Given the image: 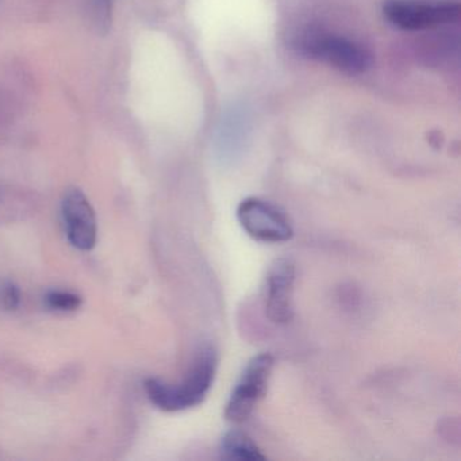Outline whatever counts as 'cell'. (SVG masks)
<instances>
[{
	"instance_id": "obj_1",
	"label": "cell",
	"mask_w": 461,
	"mask_h": 461,
	"mask_svg": "<svg viewBox=\"0 0 461 461\" xmlns=\"http://www.w3.org/2000/svg\"><path fill=\"white\" fill-rule=\"evenodd\" d=\"M218 355L212 345L202 348L185 379L168 384L158 379H148L145 391L156 407L164 411H182L199 406L212 390L217 374Z\"/></svg>"
},
{
	"instance_id": "obj_2",
	"label": "cell",
	"mask_w": 461,
	"mask_h": 461,
	"mask_svg": "<svg viewBox=\"0 0 461 461\" xmlns=\"http://www.w3.org/2000/svg\"><path fill=\"white\" fill-rule=\"evenodd\" d=\"M299 48L309 58L347 75L366 74L372 66V56L366 48L339 34L307 32L299 40Z\"/></svg>"
},
{
	"instance_id": "obj_3",
	"label": "cell",
	"mask_w": 461,
	"mask_h": 461,
	"mask_svg": "<svg viewBox=\"0 0 461 461\" xmlns=\"http://www.w3.org/2000/svg\"><path fill=\"white\" fill-rule=\"evenodd\" d=\"M383 15L391 25L402 31H429L457 23L461 7L457 2L387 0L383 5Z\"/></svg>"
},
{
	"instance_id": "obj_4",
	"label": "cell",
	"mask_w": 461,
	"mask_h": 461,
	"mask_svg": "<svg viewBox=\"0 0 461 461\" xmlns=\"http://www.w3.org/2000/svg\"><path fill=\"white\" fill-rule=\"evenodd\" d=\"M275 360L269 353L255 356L242 372L226 404L225 418L233 423H242L252 415L256 404L266 396Z\"/></svg>"
},
{
	"instance_id": "obj_5",
	"label": "cell",
	"mask_w": 461,
	"mask_h": 461,
	"mask_svg": "<svg viewBox=\"0 0 461 461\" xmlns=\"http://www.w3.org/2000/svg\"><path fill=\"white\" fill-rule=\"evenodd\" d=\"M237 220L252 239L279 244L293 239L294 230L288 218L269 202L247 198L237 207Z\"/></svg>"
},
{
	"instance_id": "obj_6",
	"label": "cell",
	"mask_w": 461,
	"mask_h": 461,
	"mask_svg": "<svg viewBox=\"0 0 461 461\" xmlns=\"http://www.w3.org/2000/svg\"><path fill=\"white\" fill-rule=\"evenodd\" d=\"M64 228L69 242L77 249L90 250L98 237L95 212L80 190H69L61 203Z\"/></svg>"
},
{
	"instance_id": "obj_7",
	"label": "cell",
	"mask_w": 461,
	"mask_h": 461,
	"mask_svg": "<svg viewBox=\"0 0 461 461\" xmlns=\"http://www.w3.org/2000/svg\"><path fill=\"white\" fill-rule=\"evenodd\" d=\"M295 264L288 258L275 261L267 276L266 312L275 323H287L293 320L294 285Z\"/></svg>"
},
{
	"instance_id": "obj_8",
	"label": "cell",
	"mask_w": 461,
	"mask_h": 461,
	"mask_svg": "<svg viewBox=\"0 0 461 461\" xmlns=\"http://www.w3.org/2000/svg\"><path fill=\"white\" fill-rule=\"evenodd\" d=\"M221 455L228 460H266L267 456L247 433L231 430L221 441Z\"/></svg>"
},
{
	"instance_id": "obj_9",
	"label": "cell",
	"mask_w": 461,
	"mask_h": 461,
	"mask_svg": "<svg viewBox=\"0 0 461 461\" xmlns=\"http://www.w3.org/2000/svg\"><path fill=\"white\" fill-rule=\"evenodd\" d=\"M45 303L53 312H75L82 304V299L77 294L68 291H50L45 296Z\"/></svg>"
},
{
	"instance_id": "obj_10",
	"label": "cell",
	"mask_w": 461,
	"mask_h": 461,
	"mask_svg": "<svg viewBox=\"0 0 461 461\" xmlns=\"http://www.w3.org/2000/svg\"><path fill=\"white\" fill-rule=\"evenodd\" d=\"M21 294L17 285L13 283H2L0 285V309L15 310L20 304Z\"/></svg>"
}]
</instances>
